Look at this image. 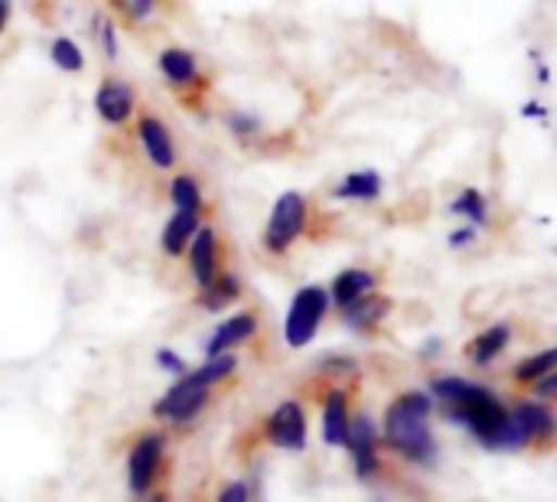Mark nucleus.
<instances>
[{
	"instance_id": "obj_1",
	"label": "nucleus",
	"mask_w": 557,
	"mask_h": 502,
	"mask_svg": "<svg viewBox=\"0 0 557 502\" xmlns=\"http://www.w3.org/2000/svg\"><path fill=\"white\" fill-rule=\"evenodd\" d=\"M434 395L447 402V412L454 421L467 425L483 444H490L509 421V412L499 405V399L480 385H470L463 379H437Z\"/></svg>"
},
{
	"instance_id": "obj_2",
	"label": "nucleus",
	"mask_w": 557,
	"mask_h": 502,
	"mask_svg": "<svg viewBox=\"0 0 557 502\" xmlns=\"http://www.w3.org/2000/svg\"><path fill=\"white\" fill-rule=\"evenodd\" d=\"M428 415H431V399L424 392H408V395L395 399L385 415L388 444L414 464H431L437 454Z\"/></svg>"
},
{
	"instance_id": "obj_3",
	"label": "nucleus",
	"mask_w": 557,
	"mask_h": 502,
	"mask_svg": "<svg viewBox=\"0 0 557 502\" xmlns=\"http://www.w3.org/2000/svg\"><path fill=\"white\" fill-rule=\"evenodd\" d=\"M326 291L323 287H304L294 304H290V314H287V323H284V336L290 346H307L326 314Z\"/></svg>"
},
{
	"instance_id": "obj_4",
	"label": "nucleus",
	"mask_w": 557,
	"mask_h": 502,
	"mask_svg": "<svg viewBox=\"0 0 557 502\" xmlns=\"http://www.w3.org/2000/svg\"><path fill=\"white\" fill-rule=\"evenodd\" d=\"M304 219H307V203L300 193H284L274 209H271V219H268V229H264V245L271 252H284L304 229Z\"/></svg>"
},
{
	"instance_id": "obj_5",
	"label": "nucleus",
	"mask_w": 557,
	"mask_h": 502,
	"mask_svg": "<svg viewBox=\"0 0 557 502\" xmlns=\"http://www.w3.org/2000/svg\"><path fill=\"white\" fill-rule=\"evenodd\" d=\"M206 405V389L193 379V372L189 376H183L160 402H157V415L160 418H170V421H189L199 408Z\"/></svg>"
},
{
	"instance_id": "obj_6",
	"label": "nucleus",
	"mask_w": 557,
	"mask_h": 502,
	"mask_svg": "<svg viewBox=\"0 0 557 502\" xmlns=\"http://www.w3.org/2000/svg\"><path fill=\"white\" fill-rule=\"evenodd\" d=\"M268 438L284 448V451H304L307 448V418L297 402H284L271 421H268Z\"/></svg>"
},
{
	"instance_id": "obj_7",
	"label": "nucleus",
	"mask_w": 557,
	"mask_h": 502,
	"mask_svg": "<svg viewBox=\"0 0 557 502\" xmlns=\"http://www.w3.org/2000/svg\"><path fill=\"white\" fill-rule=\"evenodd\" d=\"M160 454H163V438L160 434H147L134 444L131 451V461H127V477H131V490L134 493H144L157 474V464H160Z\"/></svg>"
},
{
	"instance_id": "obj_8",
	"label": "nucleus",
	"mask_w": 557,
	"mask_h": 502,
	"mask_svg": "<svg viewBox=\"0 0 557 502\" xmlns=\"http://www.w3.org/2000/svg\"><path fill=\"white\" fill-rule=\"evenodd\" d=\"M343 444L349 448V454H352V461H356V474H359V477H372L375 467H379V461H375V444H379L375 425H372L366 415H359V418L349 425Z\"/></svg>"
},
{
	"instance_id": "obj_9",
	"label": "nucleus",
	"mask_w": 557,
	"mask_h": 502,
	"mask_svg": "<svg viewBox=\"0 0 557 502\" xmlns=\"http://www.w3.org/2000/svg\"><path fill=\"white\" fill-rule=\"evenodd\" d=\"M137 137H140V144H144V150L150 154V160L157 163V167H173V160H176V154H173V140H170V131L157 121V118H140V124H137Z\"/></svg>"
},
{
	"instance_id": "obj_10",
	"label": "nucleus",
	"mask_w": 557,
	"mask_h": 502,
	"mask_svg": "<svg viewBox=\"0 0 557 502\" xmlns=\"http://www.w3.org/2000/svg\"><path fill=\"white\" fill-rule=\"evenodd\" d=\"M258 330V320H255V314H235L232 320H225L212 336H209V356L215 359V356H225V350H232V346H238V343H245L251 333Z\"/></svg>"
},
{
	"instance_id": "obj_11",
	"label": "nucleus",
	"mask_w": 557,
	"mask_h": 502,
	"mask_svg": "<svg viewBox=\"0 0 557 502\" xmlns=\"http://www.w3.org/2000/svg\"><path fill=\"white\" fill-rule=\"evenodd\" d=\"M189 268L202 287L215 284V235H212V229H196L193 248H189Z\"/></svg>"
},
{
	"instance_id": "obj_12",
	"label": "nucleus",
	"mask_w": 557,
	"mask_h": 502,
	"mask_svg": "<svg viewBox=\"0 0 557 502\" xmlns=\"http://www.w3.org/2000/svg\"><path fill=\"white\" fill-rule=\"evenodd\" d=\"M95 105H98V111H101L104 121H114V124H117V121H124V118L131 114V108H134V91L127 88V82L108 78V82H101Z\"/></svg>"
},
{
	"instance_id": "obj_13",
	"label": "nucleus",
	"mask_w": 557,
	"mask_h": 502,
	"mask_svg": "<svg viewBox=\"0 0 557 502\" xmlns=\"http://www.w3.org/2000/svg\"><path fill=\"white\" fill-rule=\"evenodd\" d=\"M509 418L519 428V434L525 438V444L535 441V438H548L555 431V418H552V412L545 405H532V402L529 405H519Z\"/></svg>"
},
{
	"instance_id": "obj_14",
	"label": "nucleus",
	"mask_w": 557,
	"mask_h": 502,
	"mask_svg": "<svg viewBox=\"0 0 557 502\" xmlns=\"http://www.w3.org/2000/svg\"><path fill=\"white\" fill-rule=\"evenodd\" d=\"M372 287H375V278H372L369 271L349 268V271H343V274L336 278V284H333V301H336L339 307H352V304L362 301Z\"/></svg>"
},
{
	"instance_id": "obj_15",
	"label": "nucleus",
	"mask_w": 557,
	"mask_h": 502,
	"mask_svg": "<svg viewBox=\"0 0 557 502\" xmlns=\"http://www.w3.org/2000/svg\"><path fill=\"white\" fill-rule=\"evenodd\" d=\"M349 431V415H346V395L343 392H330L326 408H323V441L339 448L346 441Z\"/></svg>"
},
{
	"instance_id": "obj_16",
	"label": "nucleus",
	"mask_w": 557,
	"mask_h": 502,
	"mask_svg": "<svg viewBox=\"0 0 557 502\" xmlns=\"http://www.w3.org/2000/svg\"><path fill=\"white\" fill-rule=\"evenodd\" d=\"M379 193H382V176L375 170L352 173L333 189L336 199H379Z\"/></svg>"
},
{
	"instance_id": "obj_17",
	"label": "nucleus",
	"mask_w": 557,
	"mask_h": 502,
	"mask_svg": "<svg viewBox=\"0 0 557 502\" xmlns=\"http://www.w3.org/2000/svg\"><path fill=\"white\" fill-rule=\"evenodd\" d=\"M506 343H509V327H493V330H486L483 336H476L473 343H470V359L476 363V366H486V363H493L503 350H506Z\"/></svg>"
},
{
	"instance_id": "obj_18",
	"label": "nucleus",
	"mask_w": 557,
	"mask_h": 502,
	"mask_svg": "<svg viewBox=\"0 0 557 502\" xmlns=\"http://www.w3.org/2000/svg\"><path fill=\"white\" fill-rule=\"evenodd\" d=\"M196 225H199V216L196 212H176L173 222L163 229V252L166 255H180L183 245L196 235Z\"/></svg>"
},
{
	"instance_id": "obj_19",
	"label": "nucleus",
	"mask_w": 557,
	"mask_h": 502,
	"mask_svg": "<svg viewBox=\"0 0 557 502\" xmlns=\"http://www.w3.org/2000/svg\"><path fill=\"white\" fill-rule=\"evenodd\" d=\"M160 72L170 82L186 85V82L196 78V59L189 52H183V49H166V52H160Z\"/></svg>"
},
{
	"instance_id": "obj_20",
	"label": "nucleus",
	"mask_w": 557,
	"mask_h": 502,
	"mask_svg": "<svg viewBox=\"0 0 557 502\" xmlns=\"http://www.w3.org/2000/svg\"><path fill=\"white\" fill-rule=\"evenodd\" d=\"M385 314H388V301H382V297H362L352 307H346V323L356 327V330H362V327H375Z\"/></svg>"
},
{
	"instance_id": "obj_21",
	"label": "nucleus",
	"mask_w": 557,
	"mask_h": 502,
	"mask_svg": "<svg viewBox=\"0 0 557 502\" xmlns=\"http://www.w3.org/2000/svg\"><path fill=\"white\" fill-rule=\"evenodd\" d=\"M170 199L176 203L180 212H199V186L193 176H176L170 183Z\"/></svg>"
},
{
	"instance_id": "obj_22",
	"label": "nucleus",
	"mask_w": 557,
	"mask_h": 502,
	"mask_svg": "<svg viewBox=\"0 0 557 502\" xmlns=\"http://www.w3.org/2000/svg\"><path fill=\"white\" fill-rule=\"evenodd\" d=\"M555 359L557 350H548L542 356H532V359H525V363L516 366V379L519 382H535V379H542V376H548L555 369Z\"/></svg>"
},
{
	"instance_id": "obj_23",
	"label": "nucleus",
	"mask_w": 557,
	"mask_h": 502,
	"mask_svg": "<svg viewBox=\"0 0 557 502\" xmlns=\"http://www.w3.org/2000/svg\"><path fill=\"white\" fill-rule=\"evenodd\" d=\"M206 291H209V297H206L202 304H206L209 310H219V307L232 304V301L242 294V287H238V281H235L232 274H222V278H219V284H209Z\"/></svg>"
},
{
	"instance_id": "obj_24",
	"label": "nucleus",
	"mask_w": 557,
	"mask_h": 502,
	"mask_svg": "<svg viewBox=\"0 0 557 502\" xmlns=\"http://www.w3.org/2000/svg\"><path fill=\"white\" fill-rule=\"evenodd\" d=\"M52 62H55L59 69H65V72H78V69H82V49H78L72 39L59 36V39L52 42Z\"/></svg>"
},
{
	"instance_id": "obj_25",
	"label": "nucleus",
	"mask_w": 557,
	"mask_h": 502,
	"mask_svg": "<svg viewBox=\"0 0 557 502\" xmlns=\"http://www.w3.org/2000/svg\"><path fill=\"white\" fill-rule=\"evenodd\" d=\"M454 212H463L473 222H486V199L480 196V189H463L460 199H454Z\"/></svg>"
},
{
	"instance_id": "obj_26",
	"label": "nucleus",
	"mask_w": 557,
	"mask_h": 502,
	"mask_svg": "<svg viewBox=\"0 0 557 502\" xmlns=\"http://www.w3.org/2000/svg\"><path fill=\"white\" fill-rule=\"evenodd\" d=\"M98 36H101V46H104V52L114 59V52H117V42H114V26L108 23V20H98Z\"/></svg>"
},
{
	"instance_id": "obj_27",
	"label": "nucleus",
	"mask_w": 557,
	"mask_h": 502,
	"mask_svg": "<svg viewBox=\"0 0 557 502\" xmlns=\"http://www.w3.org/2000/svg\"><path fill=\"white\" fill-rule=\"evenodd\" d=\"M157 363H160L163 369H170V372H186L183 359H180L173 350H160V353H157Z\"/></svg>"
},
{
	"instance_id": "obj_28",
	"label": "nucleus",
	"mask_w": 557,
	"mask_h": 502,
	"mask_svg": "<svg viewBox=\"0 0 557 502\" xmlns=\"http://www.w3.org/2000/svg\"><path fill=\"white\" fill-rule=\"evenodd\" d=\"M219 502H248V487H245V483H228V487L222 490Z\"/></svg>"
},
{
	"instance_id": "obj_29",
	"label": "nucleus",
	"mask_w": 557,
	"mask_h": 502,
	"mask_svg": "<svg viewBox=\"0 0 557 502\" xmlns=\"http://www.w3.org/2000/svg\"><path fill=\"white\" fill-rule=\"evenodd\" d=\"M124 7H127L131 16H150V10H153L150 0H134V3H124Z\"/></svg>"
},
{
	"instance_id": "obj_30",
	"label": "nucleus",
	"mask_w": 557,
	"mask_h": 502,
	"mask_svg": "<svg viewBox=\"0 0 557 502\" xmlns=\"http://www.w3.org/2000/svg\"><path fill=\"white\" fill-rule=\"evenodd\" d=\"M555 385H557L555 372H548V379L539 385V395H542V399H552V395H555Z\"/></svg>"
},
{
	"instance_id": "obj_31",
	"label": "nucleus",
	"mask_w": 557,
	"mask_h": 502,
	"mask_svg": "<svg viewBox=\"0 0 557 502\" xmlns=\"http://www.w3.org/2000/svg\"><path fill=\"white\" fill-rule=\"evenodd\" d=\"M232 127H235V131H255V127H258V121H251V118H242V114H235V118H232Z\"/></svg>"
},
{
	"instance_id": "obj_32",
	"label": "nucleus",
	"mask_w": 557,
	"mask_h": 502,
	"mask_svg": "<svg viewBox=\"0 0 557 502\" xmlns=\"http://www.w3.org/2000/svg\"><path fill=\"white\" fill-rule=\"evenodd\" d=\"M470 238H473V229H463V232H457V235H450V242H454V245H467Z\"/></svg>"
},
{
	"instance_id": "obj_33",
	"label": "nucleus",
	"mask_w": 557,
	"mask_h": 502,
	"mask_svg": "<svg viewBox=\"0 0 557 502\" xmlns=\"http://www.w3.org/2000/svg\"><path fill=\"white\" fill-rule=\"evenodd\" d=\"M7 16H10V3L0 0V29H3V23H7Z\"/></svg>"
},
{
	"instance_id": "obj_34",
	"label": "nucleus",
	"mask_w": 557,
	"mask_h": 502,
	"mask_svg": "<svg viewBox=\"0 0 557 502\" xmlns=\"http://www.w3.org/2000/svg\"><path fill=\"white\" fill-rule=\"evenodd\" d=\"M150 502H163V497H157V500H150Z\"/></svg>"
}]
</instances>
